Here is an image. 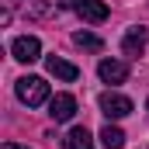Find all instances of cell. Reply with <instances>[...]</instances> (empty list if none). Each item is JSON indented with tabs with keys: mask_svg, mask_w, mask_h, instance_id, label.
Segmentation results:
<instances>
[{
	"mask_svg": "<svg viewBox=\"0 0 149 149\" xmlns=\"http://www.w3.org/2000/svg\"><path fill=\"white\" fill-rule=\"evenodd\" d=\"M14 94H17V101L28 104V108H42L45 101H52L49 83H45L42 76H21V80L14 83Z\"/></svg>",
	"mask_w": 149,
	"mask_h": 149,
	"instance_id": "1",
	"label": "cell"
},
{
	"mask_svg": "<svg viewBox=\"0 0 149 149\" xmlns=\"http://www.w3.org/2000/svg\"><path fill=\"white\" fill-rule=\"evenodd\" d=\"M97 104H101V111L108 114V118H125V114H132V101L125 97V94H118V90H104L101 97H97Z\"/></svg>",
	"mask_w": 149,
	"mask_h": 149,
	"instance_id": "2",
	"label": "cell"
},
{
	"mask_svg": "<svg viewBox=\"0 0 149 149\" xmlns=\"http://www.w3.org/2000/svg\"><path fill=\"white\" fill-rule=\"evenodd\" d=\"M10 56L17 59V63H38L42 59V42L35 35H21L10 42Z\"/></svg>",
	"mask_w": 149,
	"mask_h": 149,
	"instance_id": "3",
	"label": "cell"
},
{
	"mask_svg": "<svg viewBox=\"0 0 149 149\" xmlns=\"http://www.w3.org/2000/svg\"><path fill=\"white\" fill-rule=\"evenodd\" d=\"M146 42H149V28L146 24H135V28H128V35H125V42H121V49H125V56H142L146 52Z\"/></svg>",
	"mask_w": 149,
	"mask_h": 149,
	"instance_id": "4",
	"label": "cell"
},
{
	"mask_svg": "<svg viewBox=\"0 0 149 149\" xmlns=\"http://www.w3.org/2000/svg\"><path fill=\"white\" fill-rule=\"evenodd\" d=\"M49 114H52V121H70L76 114V97L73 94H56L49 101Z\"/></svg>",
	"mask_w": 149,
	"mask_h": 149,
	"instance_id": "5",
	"label": "cell"
},
{
	"mask_svg": "<svg viewBox=\"0 0 149 149\" xmlns=\"http://www.w3.org/2000/svg\"><path fill=\"white\" fill-rule=\"evenodd\" d=\"M97 76H101L104 83H125V80H128V66H125L121 59H101V63H97Z\"/></svg>",
	"mask_w": 149,
	"mask_h": 149,
	"instance_id": "6",
	"label": "cell"
},
{
	"mask_svg": "<svg viewBox=\"0 0 149 149\" xmlns=\"http://www.w3.org/2000/svg\"><path fill=\"white\" fill-rule=\"evenodd\" d=\"M45 70L56 76V80H63V83H73L80 70H76L73 63H66V59H59V56H45Z\"/></svg>",
	"mask_w": 149,
	"mask_h": 149,
	"instance_id": "7",
	"label": "cell"
},
{
	"mask_svg": "<svg viewBox=\"0 0 149 149\" xmlns=\"http://www.w3.org/2000/svg\"><path fill=\"white\" fill-rule=\"evenodd\" d=\"M76 14H80L83 21H90V24H101V21L108 17V3H104V0H83V3L76 7Z\"/></svg>",
	"mask_w": 149,
	"mask_h": 149,
	"instance_id": "8",
	"label": "cell"
},
{
	"mask_svg": "<svg viewBox=\"0 0 149 149\" xmlns=\"http://www.w3.org/2000/svg\"><path fill=\"white\" fill-rule=\"evenodd\" d=\"M101 142H104V149H121L125 146V132L118 125H104L101 128Z\"/></svg>",
	"mask_w": 149,
	"mask_h": 149,
	"instance_id": "9",
	"label": "cell"
},
{
	"mask_svg": "<svg viewBox=\"0 0 149 149\" xmlns=\"http://www.w3.org/2000/svg\"><path fill=\"white\" fill-rule=\"evenodd\" d=\"M66 146L70 149H94V139H90V132L80 125V128H73V132L66 135Z\"/></svg>",
	"mask_w": 149,
	"mask_h": 149,
	"instance_id": "10",
	"label": "cell"
},
{
	"mask_svg": "<svg viewBox=\"0 0 149 149\" xmlns=\"http://www.w3.org/2000/svg\"><path fill=\"white\" fill-rule=\"evenodd\" d=\"M73 42L80 45V49H87V52H101V49H104V42H101L97 35H90V31H76Z\"/></svg>",
	"mask_w": 149,
	"mask_h": 149,
	"instance_id": "11",
	"label": "cell"
},
{
	"mask_svg": "<svg viewBox=\"0 0 149 149\" xmlns=\"http://www.w3.org/2000/svg\"><path fill=\"white\" fill-rule=\"evenodd\" d=\"M28 10H31L35 17H42V14H49V0H28Z\"/></svg>",
	"mask_w": 149,
	"mask_h": 149,
	"instance_id": "12",
	"label": "cell"
},
{
	"mask_svg": "<svg viewBox=\"0 0 149 149\" xmlns=\"http://www.w3.org/2000/svg\"><path fill=\"white\" fill-rule=\"evenodd\" d=\"M80 3H83V0H59V7H66V10H76Z\"/></svg>",
	"mask_w": 149,
	"mask_h": 149,
	"instance_id": "13",
	"label": "cell"
},
{
	"mask_svg": "<svg viewBox=\"0 0 149 149\" xmlns=\"http://www.w3.org/2000/svg\"><path fill=\"white\" fill-rule=\"evenodd\" d=\"M3 149H28V146H17V142H3Z\"/></svg>",
	"mask_w": 149,
	"mask_h": 149,
	"instance_id": "14",
	"label": "cell"
},
{
	"mask_svg": "<svg viewBox=\"0 0 149 149\" xmlns=\"http://www.w3.org/2000/svg\"><path fill=\"white\" fill-rule=\"evenodd\" d=\"M146 108H149V101H146Z\"/></svg>",
	"mask_w": 149,
	"mask_h": 149,
	"instance_id": "15",
	"label": "cell"
}]
</instances>
